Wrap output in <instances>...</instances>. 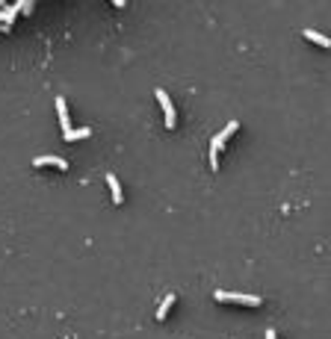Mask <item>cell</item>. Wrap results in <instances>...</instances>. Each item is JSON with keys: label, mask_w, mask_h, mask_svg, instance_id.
Returning a JSON list of instances; mask_svg holds the SVG:
<instances>
[{"label": "cell", "mask_w": 331, "mask_h": 339, "mask_svg": "<svg viewBox=\"0 0 331 339\" xmlns=\"http://www.w3.org/2000/svg\"><path fill=\"white\" fill-rule=\"evenodd\" d=\"M213 298L222 301V304H242V307H260L264 304V298H258V295H240V292H222V289H216Z\"/></svg>", "instance_id": "1"}, {"label": "cell", "mask_w": 331, "mask_h": 339, "mask_svg": "<svg viewBox=\"0 0 331 339\" xmlns=\"http://www.w3.org/2000/svg\"><path fill=\"white\" fill-rule=\"evenodd\" d=\"M157 100H160V106H163L166 127H168V130H174V124H178V115H174V103L168 100V94H166V89H157Z\"/></svg>", "instance_id": "2"}, {"label": "cell", "mask_w": 331, "mask_h": 339, "mask_svg": "<svg viewBox=\"0 0 331 339\" xmlns=\"http://www.w3.org/2000/svg\"><path fill=\"white\" fill-rule=\"evenodd\" d=\"M33 165H36V168L54 165V168H60V171H68V159H62V156H36Z\"/></svg>", "instance_id": "3"}, {"label": "cell", "mask_w": 331, "mask_h": 339, "mask_svg": "<svg viewBox=\"0 0 331 339\" xmlns=\"http://www.w3.org/2000/svg\"><path fill=\"white\" fill-rule=\"evenodd\" d=\"M106 186H110V192H112V204L122 207L124 195H122V183H118V177H116V174H106Z\"/></svg>", "instance_id": "4"}, {"label": "cell", "mask_w": 331, "mask_h": 339, "mask_svg": "<svg viewBox=\"0 0 331 339\" xmlns=\"http://www.w3.org/2000/svg\"><path fill=\"white\" fill-rule=\"evenodd\" d=\"M56 112H60V124L62 130H71V115H68V106H66V97H56Z\"/></svg>", "instance_id": "5"}, {"label": "cell", "mask_w": 331, "mask_h": 339, "mask_svg": "<svg viewBox=\"0 0 331 339\" xmlns=\"http://www.w3.org/2000/svg\"><path fill=\"white\" fill-rule=\"evenodd\" d=\"M92 130L89 127H77V130H68L66 133V142H80V139H89Z\"/></svg>", "instance_id": "6"}, {"label": "cell", "mask_w": 331, "mask_h": 339, "mask_svg": "<svg viewBox=\"0 0 331 339\" xmlns=\"http://www.w3.org/2000/svg\"><path fill=\"white\" fill-rule=\"evenodd\" d=\"M304 38L314 41V44H320V47H331V41L322 35V32H316V30H304Z\"/></svg>", "instance_id": "7"}, {"label": "cell", "mask_w": 331, "mask_h": 339, "mask_svg": "<svg viewBox=\"0 0 331 339\" xmlns=\"http://www.w3.org/2000/svg\"><path fill=\"white\" fill-rule=\"evenodd\" d=\"M172 304H174V295L168 292V295L163 298V304H160V310H157V319H160V322H163L166 316H168V310H172Z\"/></svg>", "instance_id": "8"}, {"label": "cell", "mask_w": 331, "mask_h": 339, "mask_svg": "<svg viewBox=\"0 0 331 339\" xmlns=\"http://www.w3.org/2000/svg\"><path fill=\"white\" fill-rule=\"evenodd\" d=\"M236 130H240V124H236V121H231L228 127H225V130H222V133H219V136H216V139H219L222 145H228V139H231V136L236 133Z\"/></svg>", "instance_id": "9"}, {"label": "cell", "mask_w": 331, "mask_h": 339, "mask_svg": "<svg viewBox=\"0 0 331 339\" xmlns=\"http://www.w3.org/2000/svg\"><path fill=\"white\" fill-rule=\"evenodd\" d=\"M266 339H278V334H275V331L269 328V331H266Z\"/></svg>", "instance_id": "10"}]
</instances>
